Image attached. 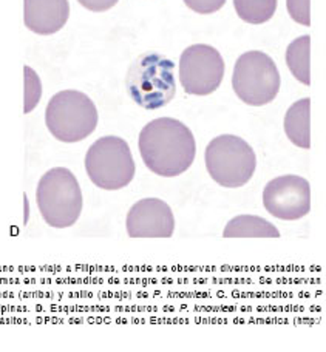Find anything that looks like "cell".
I'll return each mask as SVG.
<instances>
[{
	"label": "cell",
	"instance_id": "6da1fadb",
	"mask_svg": "<svg viewBox=\"0 0 326 352\" xmlns=\"http://www.w3.org/2000/svg\"><path fill=\"white\" fill-rule=\"evenodd\" d=\"M140 153L150 172L173 178L184 173L195 161V138L178 119L158 118L141 130Z\"/></svg>",
	"mask_w": 326,
	"mask_h": 352
},
{
	"label": "cell",
	"instance_id": "9a60e30c",
	"mask_svg": "<svg viewBox=\"0 0 326 352\" xmlns=\"http://www.w3.org/2000/svg\"><path fill=\"white\" fill-rule=\"evenodd\" d=\"M234 6L241 21L260 25L272 19L277 11V0H234Z\"/></svg>",
	"mask_w": 326,
	"mask_h": 352
},
{
	"label": "cell",
	"instance_id": "8992f818",
	"mask_svg": "<svg viewBox=\"0 0 326 352\" xmlns=\"http://www.w3.org/2000/svg\"><path fill=\"white\" fill-rule=\"evenodd\" d=\"M85 170L95 186L104 190H121L135 178V161L127 141L104 136L85 155Z\"/></svg>",
	"mask_w": 326,
	"mask_h": 352
},
{
	"label": "cell",
	"instance_id": "e0dca14e",
	"mask_svg": "<svg viewBox=\"0 0 326 352\" xmlns=\"http://www.w3.org/2000/svg\"><path fill=\"white\" fill-rule=\"evenodd\" d=\"M287 12L292 17V21L309 27L311 25V12H309V0H286Z\"/></svg>",
	"mask_w": 326,
	"mask_h": 352
},
{
	"label": "cell",
	"instance_id": "7c38bea8",
	"mask_svg": "<svg viewBox=\"0 0 326 352\" xmlns=\"http://www.w3.org/2000/svg\"><path fill=\"white\" fill-rule=\"evenodd\" d=\"M311 100L308 98L294 102L285 116V133L297 147L308 150L311 147L309 135Z\"/></svg>",
	"mask_w": 326,
	"mask_h": 352
},
{
	"label": "cell",
	"instance_id": "4fadbf2b",
	"mask_svg": "<svg viewBox=\"0 0 326 352\" xmlns=\"http://www.w3.org/2000/svg\"><path fill=\"white\" fill-rule=\"evenodd\" d=\"M224 238H279L280 232L268 219L257 215L232 218L223 232Z\"/></svg>",
	"mask_w": 326,
	"mask_h": 352
},
{
	"label": "cell",
	"instance_id": "52a82bcc",
	"mask_svg": "<svg viewBox=\"0 0 326 352\" xmlns=\"http://www.w3.org/2000/svg\"><path fill=\"white\" fill-rule=\"evenodd\" d=\"M280 73L272 58L261 52H248L235 62L232 88L244 104L261 107L277 98Z\"/></svg>",
	"mask_w": 326,
	"mask_h": 352
},
{
	"label": "cell",
	"instance_id": "ac0fdd59",
	"mask_svg": "<svg viewBox=\"0 0 326 352\" xmlns=\"http://www.w3.org/2000/svg\"><path fill=\"white\" fill-rule=\"evenodd\" d=\"M184 3L187 8L198 14H212L223 8L226 0H184Z\"/></svg>",
	"mask_w": 326,
	"mask_h": 352
},
{
	"label": "cell",
	"instance_id": "ba28073f",
	"mask_svg": "<svg viewBox=\"0 0 326 352\" xmlns=\"http://www.w3.org/2000/svg\"><path fill=\"white\" fill-rule=\"evenodd\" d=\"M224 78V60L218 50L197 43L180 58V82L187 94L208 96L218 90Z\"/></svg>",
	"mask_w": 326,
	"mask_h": 352
},
{
	"label": "cell",
	"instance_id": "5b68a950",
	"mask_svg": "<svg viewBox=\"0 0 326 352\" xmlns=\"http://www.w3.org/2000/svg\"><path fill=\"white\" fill-rule=\"evenodd\" d=\"M206 168L217 184L237 188L254 176L257 156L249 144L235 135H221L206 147Z\"/></svg>",
	"mask_w": 326,
	"mask_h": 352
},
{
	"label": "cell",
	"instance_id": "277c9868",
	"mask_svg": "<svg viewBox=\"0 0 326 352\" xmlns=\"http://www.w3.org/2000/svg\"><path fill=\"white\" fill-rule=\"evenodd\" d=\"M98 110L93 100L83 91L64 90L50 99L45 110V124L56 140L79 142L96 130Z\"/></svg>",
	"mask_w": 326,
	"mask_h": 352
},
{
	"label": "cell",
	"instance_id": "7a4b0ae2",
	"mask_svg": "<svg viewBox=\"0 0 326 352\" xmlns=\"http://www.w3.org/2000/svg\"><path fill=\"white\" fill-rule=\"evenodd\" d=\"M173 62L161 53H144L131 62L125 87L130 98L146 110L166 107L177 94Z\"/></svg>",
	"mask_w": 326,
	"mask_h": 352
},
{
	"label": "cell",
	"instance_id": "2e32d148",
	"mask_svg": "<svg viewBox=\"0 0 326 352\" xmlns=\"http://www.w3.org/2000/svg\"><path fill=\"white\" fill-rule=\"evenodd\" d=\"M23 79H25V99H23V113L33 111L42 98V82L41 78L37 76L36 72L31 67L23 68Z\"/></svg>",
	"mask_w": 326,
	"mask_h": 352
},
{
	"label": "cell",
	"instance_id": "9c48e42d",
	"mask_svg": "<svg viewBox=\"0 0 326 352\" xmlns=\"http://www.w3.org/2000/svg\"><path fill=\"white\" fill-rule=\"evenodd\" d=\"M263 206L275 218L297 221L311 210L309 182L297 175L279 176L263 190Z\"/></svg>",
	"mask_w": 326,
	"mask_h": 352
},
{
	"label": "cell",
	"instance_id": "d6986e66",
	"mask_svg": "<svg viewBox=\"0 0 326 352\" xmlns=\"http://www.w3.org/2000/svg\"><path fill=\"white\" fill-rule=\"evenodd\" d=\"M78 2L93 12H104L111 10L118 3V0H78Z\"/></svg>",
	"mask_w": 326,
	"mask_h": 352
},
{
	"label": "cell",
	"instance_id": "3957f363",
	"mask_svg": "<svg viewBox=\"0 0 326 352\" xmlns=\"http://www.w3.org/2000/svg\"><path fill=\"white\" fill-rule=\"evenodd\" d=\"M36 201L43 221L54 229L72 228L79 219L84 204L76 176L64 167H54L42 176Z\"/></svg>",
	"mask_w": 326,
	"mask_h": 352
},
{
	"label": "cell",
	"instance_id": "5bb4252c",
	"mask_svg": "<svg viewBox=\"0 0 326 352\" xmlns=\"http://www.w3.org/2000/svg\"><path fill=\"white\" fill-rule=\"evenodd\" d=\"M309 50L311 37L302 36L290 43L286 50V64L292 76L303 85H311L309 74Z\"/></svg>",
	"mask_w": 326,
	"mask_h": 352
},
{
	"label": "cell",
	"instance_id": "8fae6325",
	"mask_svg": "<svg viewBox=\"0 0 326 352\" xmlns=\"http://www.w3.org/2000/svg\"><path fill=\"white\" fill-rule=\"evenodd\" d=\"M70 16L68 0H23V22L30 31L50 36L65 27Z\"/></svg>",
	"mask_w": 326,
	"mask_h": 352
},
{
	"label": "cell",
	"instance_id": "30bf717a",
	"mask_svg": "<svg viewBox=\"0 0 326 352\" xmlns=\"http://www.w3.org/2000/svg\"><path fill=\"white\" fill-rule=\"evenodd\" d=\"M173 230V212L164 201L144 198L129 210L127 234L131 238H171Z\"/></svg>",
	"mask_w": 326,
	"mask_h": 352
}]
</instances>
